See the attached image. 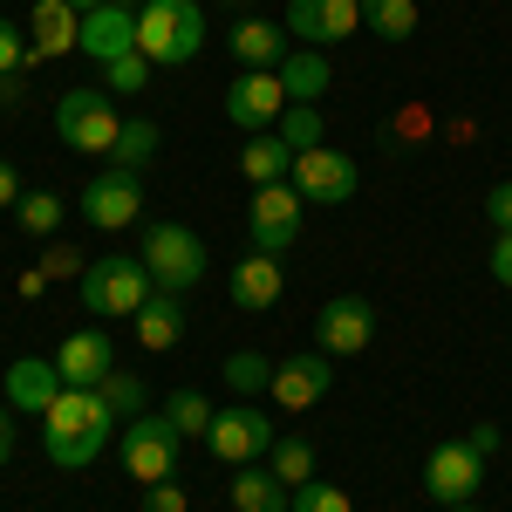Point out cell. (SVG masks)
Here are the masks:
<instances>
[{"mask_svg":"<svg viewBox=\"0 0 512 512\" xmlns=\"http://www.w3.org/2000/svg\"><path fill=\"white\" fill-rule=\"evenodd\" d=\"M76 205H82V219H89L96 233H123V226L144 212V185H137V171H117V164H110V171H96V178L82 185Z\"/></svg>","mask_w":512,"mask_h":512,"instance_id":"9c48e42d","label":"cell"},{"mask_svg":"<svg viewBox=\"0 0 512 512\" xmlns=\"http://www.w3.org/2000/svg\"><path fill=\"white\" fill-rule=\"evenodd\" d=\"M274 417L267 410H253V403H233V410H212V431H205V444H212V458L219 465H260L267 451H274Z\"/></svg>","mask_w":512,"mask_h":512,"instance_id":"52a82bcc","label":"cell"},{"mask_svg":"<svg viewBox=\"0 0 512 512\" xmlns=\"http://www.w3.org/2000/svg\"><path fill=\"white\" fill-rule=\"evenodd\" d=\"M239 178L260 192V185H287L294 178V151L280 144V130H253L246 144H239Z\"/></svg>","mask_w":512,"mask_h":512,"instance_id":"44dd1931","label":"cell"},{"mask_svg":"<svg viewBox=\"0 0 512 512\" xmlns=\"http://www.w3.org/2000/svg\"><path fill=\"white\" fill-rule=\"evenodd\" d=\"M14 205H21V171L0 158V212H14Z\"/></svg>","mask_w":512,"mask_h":512,"instance_id":"ab89813d","label":"cell"},{"mask_svg":"<svg viewBox=\"0 0 512 512\" xmlns=\"http://www.w3.org/2000/svg\"><path fill=\"white\" fill-rule=\"evenodd\" d=\"M294 192L308 198V205H349L355 198V185H362V171H355V158L349 151H301L294 158V178H287Z\"/></svg>","mask_w":512,"mask_h":512,"instance_id":"8fae6325","label":"cell"},{"mask_svg":"<svg viewBox=\"0 0 512 512\" xmlns=\"http://www.w3.org/2000/svg\"><path fill=\"white\" fill-rule=\"evenodd\" d=\"M144 512H192V492H185L178 478H164V485H144Z\"/></svg>","mask_w":512,"mask_h":512,"instance_id":"8d00e7d4","label":"cell"},{"mask_svg":"<svg viewBox=\"0 0 512 512\" xmlns=\"http://www.w3.org/2000/svg\"><path fill=\"white\" fill-rule=\"evenodd\" d=\"M362 28H376L383 41L417 35V0H362Z\"/></svg>","mask_w":512,"mask_h":512,"instance_id":"83f0119b","label":"cell"},{"mask_svg":"<svg viewBox=\"0 0 512 512\" xmlns=\"http://www.w3.org/2000/svg\"><path fill=\"white\" fill-rule=\"evenodd\" d=\"M62 390H69V383H62V369H55V355H21V362H7V410L48 417V403Z\"/></svg>","mask_w":512,"mask_h":512,"instance_id":"ac0fdd59","label":"cell"},{"mask_svg":"<svg viewBox=\"0 0 512 512\" xmlns=\"http://www.w3.org/2000/svg\"><path fill=\"white\" fill-rule=\"evenodd\" d=\"M267 465H274V478L294 492V485H308V478H315V444H308V437H274Z\"/></svg>","mask_w":512,"mask_h":512,"instance_id":"f1b7e54d","label":"cell"},{"mask_svg":"<svg viewBox=\"0 0 512 512\" xmlns=\"http://www.w3.org/2000/svg\"><path fill=\"white\" fill-rule=\"evenodd\" d=\"M0 110H7V89H0Z\"/></svg>","mask_w":512,"mask_h":512,"instance_id":"7dc6e473","label":"cell"},{"mask_svg":"<svg viewBox=\"0 0 512 512\" xmlns=\"http://www.w3.org/2000/svg\"><path fill=\"white\" fill-rule=\"evenodd\" d=\"M478 485H485V458H478L465 437L437 444L431 458H424V492H431L437 506H472Z\"/></svg>","mask_w":512,"mask_h":512,"instance_id":"30bf717a","label":"cell"},{"mask_svg":"<svg viewBox=\"0 0 512 512\" xmlns=\"http://www.w3.org/2000/svg\"><path fill=\"white\" fill-rule=\"evenodd\" d=\"M62 198L55 192H21V205H14V219H21V233H35V239H48L55 226H62Z\"/></svg>","mask_w":512,"mask_h":512,"instance_id":"4dcf8cb0","label":"cell"},{"mask_svg":"<svg viewBox=\"0 0 512 512\" xmlns=\"http://www.w3.org/2000/svg\"><path fill=\"white\" fill-rule=\"evenodd\" d=\"M41 274H48V280H82V274H76V253H69V246H48V253H41Z\"/></svg>","mask_w":512,"mask_h":512,"instance_id":"f35d334b","label":"cell"},{"mask_svg":"<svg viewBox=\"0 0 512 512\" xmlns=\"http://www.w3.org/2000/svg\"><path fill=\"white\" fill-rule=\"evenodd\" d=\"M130 48H137V7H123V0H103L96 14H82L76 55H89V62L103 69V62H117V55H130Z\"/></svg>","mask_w":512,"mask_h":512,"instance_id":"2e32d148","label":"cell"},{"mask_svg":"<svg viewBox=\"0 0 512 512\" xmlns=\"http://www.w3.org/2000/svg\"><path fill=\"white\" fill-rule=\"evenodd\" d=\"M239 69H280L287 62V28L280 21H233V35H226Z\"/></svg>","mask_w":512,"mask_h":512,"instance_id":"7402d4cb","label":"cell"},{"mask_svg":"<svg viewBox=\"0 0 512 512\" xmlns=\"http://www.w3.org/2000/svg\"><path fill=\"white\" fill-rule=\"evenodd\" d=\"M76 294H82V308L89 315H117L130 321L151 294H158V280H151V267L144 260H130V253H103V260H89L76 280Z\"/></svg>","mask_w":512,"mask_h":512,"instance_id":"277c9868","label":"cell"},{"mask_svg":"<svg viewBox=\"0 0 512 512\" xmlns=\"http://www.w3.org/2000/svg\"><path fill=\"white\" fill-rule=\"evenodd\" d=\"M151 158H158V123L151 117H123L117 144H110V164H117V171H144Z\"/></svg>","mask_w":512,"mask_h":512,"instance_id":"484cf974","label":"cell"},{"mask_svg":"<svg viewBox=\"0 0 512 512\" xmlns=\"http://www.w3.org/2000/svg\"><path fill=\"white\" fill-rule=\"evenodd\" d=\"M233 512H294V492L274 478V465H233Z\"/></svg>","mask_w":512,"mask_h":512,"instance_id":"603a6c76","label":"cell"},{"mask_svg":"<svg viewBox=\"0 0 512 512\" xmlns=\"http://www.w3.org/2000/svg\"><path fill=\"white\" fill-rule=\"evenodd\" d=\"M117 458L123 472L137 478V485H164V478H178V458H185V437H178V424L171 417H130L117 431Z\"/></svg>","mask_w":512,"mask_h":512,"instance_id":"8992f818","label":"cell"},{"mask_svg":"<svg viewBox=\"0 0 512 512\" xmlns=\"http://www.w3.org/2000/svg\"><path fill=\"white\" fill-rule=\"evenodd\" d=\"M294 512H355V506H349V492H342V485L308 478V485H294Z\"/></svg>","mask_w":512,"mask_h":512,"instance_id":"e575fe53","label":"cell"},{"mask_svg":"<svg viewBox=\"0 0 512 512\" xmlns=\"http://www.w3.org/2000/svg\"><path fill=\"white\" fill-rule=\"evenodd\" d=\"M274 76H280V89H287V103H321L328 82H335V69H328L321 48H287V62H280Z\"/></svg>","mask_w":512,"mask_h":512,"instance_id":"cb8c5ba5","label":"cell"},{"mask_svg":"<svg viewBox=\"0 0 512 512\" xmlns=\"http://www.w3.org/2000/svg\"><path fill=\"white\" fill-rule=\"evenodd\" d=\"M280 110H287V89L274 69H239V82L226 89V123L253 137V130H274Z\"/></svg>","mask_w":512,"mask_h":512,"instance_id":"4fadbf2b","label":"cell"},{"mask_svg":"<svg viewBox=\"0 0 512 512\" xmlns=\"http://www.w3.org/2000/svg\"><path fill=\"white\" fill-rule=\"evenodd\" d=\"M280 287H287V274H280L274 253H246V260H233V280H226V294H233L239 315H267L280 301Z\"/></svg>","mask_w":512,"mask_h":512,"instance_id":"d6986e66","label":"cell"},{"mask_svg":"<svg viewBox=\"0 0 512 512\" xmlns=\"http://www.w3.org/2000/svg\"><path fill=\"white\" fill-rule=\"evenodd\" d=\"M117 103H110V89L103 82H76V89H62L55 96V137L82 151V158H110V144H117Z\"/></svg>","mask_w":512,"mask_h":512,"instance_id":"3957f363","label":"cell"},{"mask_svg":"<svg viewBox=\"0 0 512 512\" xmlns=\"http://www.w3.org/2000/svg\"><path fill=\"white\" fill-rule=\"evenodd\" d=\"M130 335H137L151 355L178 349V342H185V294H164V287H158V294L130 315Z\"/></svg>","mask_w":512,"mask_h":512,"instance_id":"ffe728a7","label":"cell"},{"mask_svg":"<svg viewBox=\"0 0 512 512\" xmlns=\"http://www.w3.org/2000/svg\"><path fill=\"white\" fill-rule=\"evenodd\" d=\"M205 48V14L198 0H144L137 7V55L151 69H185Z\"/></svg>","mask_w":512,"mask_h":512,"instance_id":"7a4b0ae2","label":"cell"},{"mask_svg":"<svg viewBox=\"0 0 512 512\" xmlns=\"http://www.w3.org/2000/svg\"><path fill=\"white\" fill-rule=\"evenodd\" d=\"M117 431L123 424H117V410L103 403V390H62L48 403V417H41V451H48V465L82 472V465H96L110 451Z\"/></svg>","mask_w":512,"mask_h":512,"instance_id":"6da1fadb","label":"cell"},{"mask_svg":"<svg viewBox=\"0 0 512 512\" xmlns=\"http://www.w3.org/2000/svg\"><path fill=\"white\" fill-rule=\"evenodd\" d=\"M301 205L308 198L294 192V185H260L253 205H246V233H253V253H287L294 239H301Z\"/></svg>","mask_w":512,"mask_h":512,"instance_id":"ba28073f","label":"cell"},{"mask_svg":"<svg viewBox=\"0 0 512 512\" xmlns=\"http://www.w3.org/2000/svg\"><path fill=\"white\" fill-rule=\"evenodd\" d=\"M28 62H35V55H28V41H21V28H14V21L0 14V76H21Z\"/></svg>","mask_w":512,"mask_h":512,"instance_id":"d590c367","label":"cell"},{"mask_svg":"<svg viewBox=\"0 0 512 512\" xmlns=\"http://www.w3.org/2000/svg\"><path fill=\"white\" fill-rule=\"evenodd\" d=\"M82 41V14L69 0H41L35 7V55H69Z\"/></svg>","mask_w":512,"mask_h":512,"instance_id":"d4e9b609","label":"cell"},{"mask_svg":"<svg viewBox=\"0 0 512 512\" xmlns=\"http://www.w3.org/2000/svg\"><path fill=\"white\" fill-rule=\"evenodd\" d=\"M328 390H335V355H321V349H301L287 362H274V383H267V396L280 410H315Z\"/></svg>","mask_w":512,"mask_h":512,"instance_id":"7c38bea8","label":"cell"},{"mask_svg":"<svg viewBox=\"0 0 512 512\" xmlns=\"http://www.w3.org/2000/svg\"><path fill=\"white\" fill-rule=\"evenodd\" d=\"M7 458H14V410L0 403V465H7Z\"/></svg>","mask_w":512,"mask_h":512,"instance_id":"7bdbcfd3","label":"cell"},{"mask_svg":"<svg viewBox=\"0 0 512 512\" xmlns=\"http://www.w3.org/2000/svg\"><path fill=\"white\" fill-rule=\"evenodd\" d=\"M219 376H226V390H233V396H260L267 383H274V362H267V355H253V349H239V355H226V369H219Z\"/></svg>","mask_w":512,"mask_h":512,"instance_id":"f546056e","label":"cell"},{"mask_svg":"<svg viewBox=\"0 0 512 512\" xmlns=\"http://www.w3.org/2000/svg\"><path fill=\"white\" fill-rule=\"evenodd\" d=\"M444 512H478V506H444Z\"/></svg>","mask_w":512,"mask_h":512,"instance_id":"f6af8a7d","label":"cell"},{"mask_svg":"<svg viewBox=\"0 0 512 512\" xmlns=\"http://www.w3.org/2000/svg\"><path fill=\"white\" fill-rule=\"evenodd\" d=\"M144 82H151V62H144L137 48H130V55H117V62H103V89H110V96H137Z\"/></svg>","mask_w":512,"mask_h":512,"instance_id":"836d02e7","label":"cell"},{"mask_svg":"<svg viewBox=\"0 0 512 512\" xmlns=\"http://www.w3.org/2000/svg\"><path fill=\"white\" fill-rule=\"evenodd\" d=\"M164 417L178 424V437H205L212 431V403H205L198 390H178L171 403H164Z\"/></svg>","mask_w":512,"mask_h":512,"instance_id":"d6a6232c","label":"cell"},{"mask_svg":"<svg viewBox=\"0 0 512 512\" xmlns=\"http://www.w3.org/2000/svg\"><path fill=\"white\" fill-rule=\"evenodd\" d=\"M465 444H472L478 458H492V451H499V424H472V431H465Z\"/></svg>","mask_w":512,"mask_h":512,"instance_id":"b9f144b4","label":"cell"},{"mask_svg":"<svg viewBox=\"0 0 512 512\" xmlns=\"http://www.w3.org/2000/svg\"><path fill=\"white\" fill-rule=\"evenodd\" d=\"M137 260L151 267V280H158L164 294H192L198 280H205V239H198L185 219H151Z\"/></svg>","mask_w":512,"mask_h":512,"instance_id":"5b68a950","label":"cell"},{"mask_svg":"<svg viewBox=\"0 0 512 512\" xmlns=\"http://www.w3.org/2000/svg\"><path fill=\"white\" fill-rule=\"evenodd\" d=\"M96 390H103V403H110V410H117V424L144 417V376H130V369H110Z\"/></svg>","mask_w":512,"mask_h":512,"instance_id":"1f68e13d","label":"cell"},{"mask_svg":"<svg viewBox=\"0 0 512 512\" xmlns=\"http://www.w3.org/2000/svg\"><path fill=\"white\" fill-rule=\"evenodd\" d=\"M55 369H62V383H69V390H96V383L117 369V342H110L103 328H76V335H62Z\"/></svg>","mask_w":512,"mask_h":512,"instance_id":"e0dca14e","label":"cell"},{"mask_svg":"<svg viewBox=\"0 0 512 512\" xmlns=\"http://www.w3.org/2000/svg\"><path fill=\"white\" fill-rule=\"evenodd\" d=\"M280 28H287L294 41H308V48H328V41H349L355 28H362V0H294Z\"/></svg>","mask_w":512,"mask_h":512,"instance_id":"9a60e30c","label":"cell"},{"mask_svg":"<svg viewBox=\"0 0 512 512\" xmlns=\"http://www.w3.org/2000/svg\"><path fill=\"white\" fill-rule=\"evenodd\" d=\"M492 280L512 287V233H499V246H492Z\"/></svg>","mask_w":512,"mask_h":512,"instance_id":"60d3db41","label":"cell"},{"mask_svg":"<svg viewBox=\"0 0 512 512\" xmlns=\"http://www.w3.org/2000/svg\"><path fill=\"white\" fill-rule=\"evenodd\" d=\"M274 130H280V144H287L294 158H301V151H321V137H328V130H321V103H287Z\"/></svg>","mask_w":512,"mask_h":512,"instance_id":"4316f807","label":"cell"},{"mask_svg":"<svg viewBox=\"0 0 512 512\" xmlns=\"http://www.w3.org/2000/svg\"><path fill=\"white\" fill-rule=\"evenodd\" d=\"M123 7H144V0H123Z\"/></svg>","mask_w":512,"mask_h":512,"instance_id":"bcb514c9","label":"cell"},{"mask_svg":"<svg viewBox=\"0 0 512 512\" xmlns=\"http://www.w3.org/2000/svg\"><path fill=\"white\" fill-rule=\"evenodd\" d=\"M369 335H376V308H369L362 294H335V301L315 315V349L335 355V362H342V355H362Z\"/></svg>","mask_w":512,"mask_h":512,"instance_id":"5bb4252c","label":"cell"},{"mask_svg":"<svg viewBox=\"0 0 512 512\" xmlns=\"http://www.w3.org/2000/svg\"><path fill=\"white\" fill-rule=\"evenodd\" d=\"M69 7H76V14H96V7H103V0H69Z\"/></svg>","mask_w":512,"mask_h":512,"instance_id":"ee69618b","label":"cell"},{"mask_svg":"<svg viewBox=\"0 0 512 512\" xmlns=\"http://www.w3.org/2000/svg\"><path fill=\"white\" fill-rule=\"evenodd\" d=\"M485 219H492V233H512V185H492V198H485Z\"/></svg>","mask_w":512,"mask_h":512,"instance_id":"74e56055","label":"cell"}]
</instances>
